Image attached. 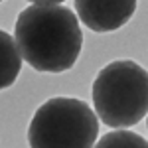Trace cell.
<instances>
[{
    "label": "cell",
    "mask_w": 148,
    "mask_h": 148,
    "mask_svg": "<svg viewBox=\"0 0 148 148\" xmlns=\"http://www.w3.org/2000/svg\"><path fill=\"white\" fill-rule=\"evenodd\" d=\"M75 16H79V20L89 30L93 32H114L119 28H123L136 10V2L128 0V2H85L77 0L75 4Z\"/></svg>",
    "instance_id": "obj_4"
},
{
    "label": "cell",
    "mask_w": 148,
    "mask_h": 148,
    "mask_svg": "<svg viewBox=\"0 0 148 148\" xmlns=\"http://www.w3.org/2000/svg\"><path fill=\"white\" fill-rule=\"evenodd\" d=\"M22 69V56L14 42V36L0 30V91L8 89L18 79Z\"/></svg>",
    "instance_id": "obj_5"
},
{
    "label": "cell",
    "mask_w": 148,
    "mask_h": 148,
    "mask_svg": "<svg viewBox=\"0 0 148 148\" xmlns=\"http://www.w3.org/2000/svg\"><path fill=\"white\" fill-rule=\"evenodd\" d=\"M146 125H148V123H146Z\"/></svg>",
    "instance_id": "obj_7"
},
{
    "label": "cell",
    "mask_w": 148,
    "mask_h": 148,
    "mask_svg": "<svg viewBox=\"0 0 148 148\" xmlns=\"http://www.w3.org/2000/svg\"><path fill=\"white\" fill-rule=\"evenodd\" d=\"M95 114L103 125L126 130L148 114V71L132 59H116L93 81Z\"/></svg>",
    "instance_id": "obj_2"
},
{
    "label": "cell",
    "mask_w": 148,
    "mask_h": 148,
    "mask_svg": "<svg viewBox=\"0 0 148 148\" xmlns=\"http://www.w3.org/2000/svg\"><path fill=\"white\" fill-rule=\"evenodd\" d=\"M14 42L36 71L63 73L75 65L83 46V32L75 12L61 2H32L14 28Z\"/></svg>",
    "instance_id": "obj_1"
},
{
    "label": "cell",
    "mask_w": 148,
    "mask_h": 148,
    "mask_svg": "<svg viewBox=\"0 0 148 148\" xmlns=\"http://www.w3.org/2000/svg\"><path fill=\"white\" fill-rule=\"evenodd\" d=\"M93 148H148V140L132 130H113L99 138Z\"/></svg>",
    "instance_id": "obj_6"
},
{
    "label": "cell",
    "mask_w": 148,
    "mask_h": 148,
    "mask_svg": "<svg viewBox=\"0 0 148 148\" xmlns=\"http://www.w3.org/2000/svg\"><path fill=\"white\" fill-rule=\"evenodd\" d=\"M99 119L85 101L73 97L47 99L28 126L30 148H93Z\"/></svg>",
    "instance_id": "obj_3"
}]
</instances>
